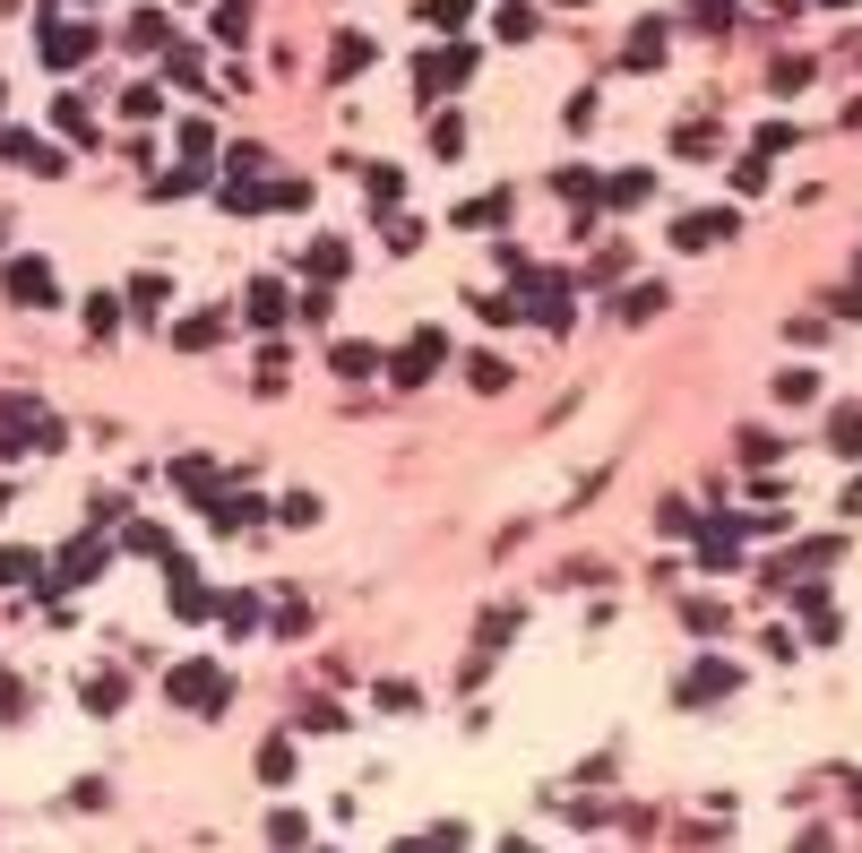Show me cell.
<instances>
[{
	"mask_svg": "<svg viewBox=\"0 0 862 853\" xmlns=\"http://www.w3.org/2000/svg\"><path fill=\"white\" fill-rule=\"evenodd\" d=\"M225 698H233V682L216 664H182V673H173V707H190V716H216Z\"/></svg>",
	"mask_w": 862,
	"mask_h": 853,
	"instance_id": "cell-1",
	"label": "cell"
},
{
	"mask_svg": "<svg viewBox=\"0 0 862 853\" xmlns=\"http://www.w3.org/2000/svg\"><path fill=\"white\" fill-rule=\"evenodd\" d=\"M466 78H474V52H466V43H449V52H423V69H414V96H458Z\"/></svg>",
	"mask_w": 862,
	"mask_h": 853,
	"instance_id": "cell-2",
	"label": "cell"
},
{
	"mask_svg": "<svg viewBox=\"0 0 862 853\" xmlns=\"http://www.w3.org/2000/svg\"><path fill=\"white\" fill-rule=\"evenodd\" d=\"M96 52V27H78V18H52L43 9V69H78Z\"/></svg>",
	"mask_w": 862,
	"mask_h": 853,
	"instance_id": "cell-3",
	"label": "cell"
},
{
	"mask_svg": "<svg viewBox=\"0 0 862 853\" xmlns=\"http://www.w3.org/2000/svg\"><path fill=\"white\" fill-rule=\"evenodd\" d=\"M440 362H449V336H440V329H423V336H414V345H405L398 362H389V380H398V389H423V380L440 371Z\"/></svg>",
	"mask_w": 862,
	"mask_h": 853,
	"instance_id": "cell-4",
	"label": "cell"
},
{
	"mask_svg": "<svg viewBox=\"0 0 862 853\" xmlns=\"http://www.w3.org/2000/svg\"><path fill=\"white\" fill-rule=\"evenodd\" d=\"M104 560H112V552H104L96 535H78V543H69V552L52 560V578H43V595H69V587H78V578H96Z\"/></svg>",
	"mask_w": 862,
	"mask_h": 853,
	"instance_id": "cell-5",
	"label": "cell"
},
{
	"mask_svg": "<svg viewBox=\"0 0 862 853\" xmlns=\"http://www.w3.org/2000/svg\"><path fill=\"white\" fill-rule=\"evenodd\" d=\"M9 302L43 311V302H52V267H43V259H18V267H9Z\"/></svg>",
	"mask_w": 862,
	"mask_h": 853,
	"instance_id": "cell-6",
	"label": "cell"
},
{
	"mask_svg": "<svg viewBox=\"0 0 862 853\" xmlns=\"http://www.w3.org/2000/svg\"><path fill=\"white\" fill-rule=\"evenodd\" d=\"M285 276H259V285H251V302H242V311H251V320H259V329H276V320H285Z\"/></svg>",
	"mask_w": 862,
	"mask_h": 853,
	"instance_id": "cell-7",
	"label": "cell"
},
{
	"mask_svg": "<svg viewBox=\"0 0 862 853\" xmlns=\"http://www.w3.org/2000/svg\"><path fill=\"white\" fill-rule=\"evenodd\" d=\"M0 156H9V165H35V173H61V156H52V147H35L27 130H0Z\"/></svg>",
	"mask_w": 862,
	"mask_h": 853,
	"instance_id": "cell-8",
	"label": "cell"
},
{
	"mask_svg": "<svg viewBox=\"0 0 862 853\" xmlns=\"http://www.w3.org/2000/svg\"><path fill=\"white\" fill-rule=\"evenodd\" d=\"M656 198V173H613L604 182V207H647Z\"/></svg>",
	"mask_w": 862,
	"mask_h": 853,
	"instance_id": "cell-9",
	"label": "cell"
},
{
	"mask_svg": "<svg viewBox=\"0 0 862 853\" xmlns=\"http://www.w3.org/2000/svg\"><path fill=\"white\" fill-rule=\"evenodd\" d=\"M173 483H182L190 500H207V509L225 500V492H216V465H207V458H182V465H173Z\"/></svg>",
	"mask_w": 862,
	"mask_h": 853,
	"instance_id": "cell-10",
	"label": "cell"
},
{
	"mask_svg": "<svg viewBox=\"0 0 862 853\" xmlns=\"http://www.w3.org/2000/svg\"><path fill=\"white\" fill-rule=\"evenodd\" d=\"M725 233H733V216H682L673 242H682V251H707V242H725Z\"/></svg>",
	"mask_w": 862,
	"mask_h": 853,
	"instance_id": "cell-11",
	"label": "cell"
},
{
	"mask_svg": "<svg viewBox=\"0 0 862 853\" xmlns=\"http://www.w3.org/2000/svg\"><path fill=\"white\" fill-rule=\"evenodd\" d=\"M733 689V664H698L690 682H682V698H690V707H707V698H725Z\"/></svg>",
	"mask_w": 862,
	"mask_h": 853,
	"instance_id": "cell-12",
	"label": "cell"
},
{
	"mask_svg": "<svg viewBox=\"0 0 862 853\" xmlns=\"http://www.w3.org/2000/svg\"><path fill=\"white\" fill-rule=\"evenodd\" d=\"M552 190H561L569 207H596V198H604V182H596L587 165H561V173H552Z\"/></svg>",
	"mask_w": 862,
	"mask_h": 853,
	"instance_id": "cell-13",
	"label": "cell"
},
{
	"mask_svg": "<svg viewBox=\"0 0 862 853\" xmlns=\"http://www.w3.org/2000/svg\"><path fill=\"white\" fill-rule=\"evenodd\" d=\"M276 207H311V182H259V216H276Z\"/></svg>",
	"mask_w": 862,
	"mask_h": 853,
	"instance_id": "cell-14",
	"label": "cell"
},
{
	"mask_svg": "<svg viewBox=\"0 0 862 853\" xmlns=\"http://www.w3.org/2000/svg\"><path fill=\"white\" fill-rule=\"evenodd\" d=\"M52 121H61V130L78 138V147H96V121H87V104H78V96H61V104H52Z\"/></svg>",
	"mask_w": 862,
	"mask_h": 853,
	"instance_id": "cell-15",
	"label": "cell"
},
{
	"mask_svg": "<svg viewBox=\"0 0 862 853\" xmlns=\"http://www.w3.org/2000/svg\"><path fill=\"white\" fill-rule=\"evenodd\" d=\"M500 216H509V190H500V198H466V207H458V225H474V233L500 225Z\"/></svg>",
	"mask_w": 862,
	"mask_h": 853,
	"instance_id": "cell-16",
	"label": "cell"
},
{
	"mask_svg": "<svg viewBox=\"0 0 862 853\" xmlns=\"http://www.w3.org/2000/svg\"><path fill=\"white\" fill-rule=\"evenodd\" d=\"M431 156H466V121H458V112L431 121Z\"/></svg>",
	"mask_w": 862,
	"mask_h": 853,
	"instance_id": "cell-17",
	"label": "cell"
},
{
	"mask_svg": "<svg viewBox=\"0 0 862 853\" xmlns=\"http://www.w3.org/2000/svg\"><path fill=\"white\" fill-rule=\"evenodd\" d=\"M216 329H225L216 311H199V320H182V354H207V345H216Z\"/></svg>",
	"mask_w": 862,
	"mask_h": 853,
	"instance_id": "cell-18",
	"label": "cell"
},
{
	"mask_svg": "<svg viewBox=\"0 0 862 853\" xmlns=\"http://www.w3.org/2000/svg\"><path fill=\"white\" fill-rule=\"evenodd\" d=\"M130 552L138 560H173V535L165 526H130Z\"/></svg>",
	"mask_w": 862,
	"mask_h": 853,
	"instance_id": "cell-19",
	"label": "cell"
},
{
	"mask_svg": "<svg viewBox=\"0 0 862 853\" xmlns=\"http://www.w3.org/2000/svg\"><path fill=\"white\" fill-rule=\"evenodd\" d=\"M259 776H267V785H285V776H294V742H267V751H259Z\"/></svg>",
	"mask_w": 862,
	"mask_h": 853,
	"instance_id": "cell-20",
	"label": "cell"
},
{
	"mask_svg": "<svg viewBox=\"0 0 862 853\" xmlns=\"http://www.w3.org/2000/svg\"><path fill=\"white\" fill-rule=\"evenodd\" d=\"M354 69H371V35H345L336 43V78H354Z\"/></svg>",
	"mask_w": 862,
	"mask_h": 853,
	"instance_id": "cell-21",
	"label": "cell"
},
{
	"mask_svg": "<svg viewBox=\"0 0 862 853\" xmlns=\"http://www.w3.org/2000/svg\"><path fill=\"white\" fill-rule=\"evenodd\" d=\"M767 87H776V96H802V87H811V61H776V69H767Z\"/></svg>",
	"mask_w": 862,
	"mask_h": 853,
	"instance_id": "cell-22",
	"label": "cell"
},
{
	"mask_svg": "<svg viewBox=\"0 0 862 853\" xmlns=\"http://www.w3.org/2000/svg\"><path fill=\"white\" fill-rule=\"evenodd\" d=\"M251 612H259V604H251V595H225V604H216V621H225L233 638H242V629H259V621H251Z\"/></svg>",
	"mask_w": 862,
	"mask_h": 853,
	"instance_id": "cell-23",
	"label": "cell"
},
{
	"mask_svg": "<svg viewBox=\"0 0 862 853\" xmlns=\"http://www.w3.org/2000/svg\"><path fill=\"white\" fill-rule=\"evenodd\" d=\"M311 276H320V285H336V276H345V242H320V251H311Z\"/></svg>",
	"mask_w": 862,
	"mask_h": 853,
	"instance_id": "cell-24",
	"label": "cell"
},
{
	"mask_svg": "<svg viewBox=\"0 0 862 853\" xmlns=\"http://www.w3.org/2000/svg\"><path fill=\"white\" fill-rule=\"evenodd\" d=\"M785 147H802L794 121H760V156H785Z\"/></svg>",
	"mask_w": 862,
	"mask_h": 853,
	"instance_id": "cell-25",
	"label": "cell"
},
{
	"mask_svg": "<svg viewBox=\"0 0 862 853\" xmlns=\"http://www.w3.org/2000/svg\"><path fill=\"white\" fill-rule=\"evenodd\" d=\"M829 440H836V458H862V414H836Z\"/></svg>",
	"mask_w": 862,
	"mask_h": 853,
	"instance_id": "cell-26",
	"label": "cell"
},
{
	"mask_svg": "<svg viewBox=\"0 0 862 853\" xmlns=\"http://www.w3.org/2000/svg\"><path fill=\"white\" fill-rule=\"evenodd\" d=\"M630 61H638V69L664 61V27H638V35H630Z\"/></svg>",
	"mask_w": 862,
	"mask_h": 853,
	"instance_id": "cell-27",
	"label": "cell"
},
{
	"mask_svg": "<svg viewBox=\"0 0 862 853\" xmlns=\"http://www.w3.org/2000/svg\"><path fill=\"white\" fill-rule=\"evenodd\" d=\"M423 18H431V27H466V18H474V0H423Z\"/></svg>",
	"mask_w": 862,
	"mask_h": 853,
	"instance_id": "cell-28",
	"label": "cell"
},
{
	"mask_svg": "<svg viewBox=\"0 0 862 853\" xmlns=\"http://www.w3.org/2000/svg\"><path fill=\"white\" fill-rule=\"evenodd\" d=\"M165 294H173L165 276H130V302H138V311H165Z\"/></svg>",
	"mask_w": 862,
	"mask_h": 853,
	"instance_id": "cell-29",
	"label": "cell"
},
{
	"mask_svg": "<svg viewBox=\"0 0 862 853\" xmlns=\"http://www.w3.org/2000/svg\"><path fill=\"white\" fill-rule=\"evenodd\" d=\"M336 371H345V380H363V371H380V354H371V345H336Z\"/></svg>",
	"mask_w": 862,
	"mask_h": 853,
	"instance_id": "cell-30",
	"label": "cell"
},
{
	"mask_svg": "<svg viewBox=\"0 0 862 853\" xmlns=\"http://www.w3.org/2000/svg\"><path fill=\"white\" fill-rule=\"evenodd\" d=\"M87 329H96V336H112V329H121V302H112V294H96V302H87Z\"/></svg>",
	"mask_w": 862,
	"mask_h": 853,
	"instance_id": "cell-31",
	"label": "cell"
},
{
	"mask_svg": "<svg viewBox=\"0 0 862 853\" xmlns=\"http://www.w3.org/2000/svg\"><path fill=\"white\" fill-rule=\"evenodd\" d=\"M698 560H707V569H733L742 552H733V535H698Z\"/></svg>",
	"mask_w": 862,
	"mask_h": 853,
	"instance_id": "cell-32",
	"label": "cell"
},
{
	"mask_svg": "<svg viewBox=\"0 0 862 853\" xmlns=\"http://www.w3.org/2000/svg\"><path fill=\"white\" fill-rule=\"evenodd\" d=\"M0 578H9V587H27V578H43V569H35V552H0Z\"/></svg>",
	"mask_w": 862,
	"mask_h": 853,
	"instance_id": "cell-33",
	"label": "cell"
},
{
	"mask_svg": "<svg viewBox=\"0 0 862 853\" xmlns=\"http://www.w3.org/2000/svg\"><path fill=\"white\" fill-rule=\"evenodd\" d=\"M673 147H682V156H716V130H707V121H690V130L673 138Z\"/></svg>",
	"mask_w": 862,
	"mask_h": 853,
	"instance_id": "cell-34",
	"label": "cell"
},
{
	"mask_svg": "<svg viewBox=\"0 0 862 853\" xmlns=\"http://www.w3.org/2000/svg\"><path fill=\"white\" fill-rule=\"evenodd\" d=\"M690 18L698 27H733V0H690Z\"/></svg>",
	"mask_w": 862,
	"mask_h": 853,
	"instance_id": "cell-35",
	"label": "cell"
},
{
	"mask_svg": "<svg viewBox=\"0 0 862 853\" xmlns=\"http://www.w3.org/2000/svg\"><path fill=\"white\" fill-rule=\"evenodd\" d=\"M0 509H9V483H0Z\"/></svg>",
	"mask_w": 862,
	"mask_h": 853,
	"instance_id": "cell-36",
	"label": "cell"
},
{
	"mask_svg": "<svg viewBox=\"0 0 862 853\" xmlns=\"http://www.w3.org/2000/svg\"><path fill=\"white\" fill-rule=\"evenodd\" d=\"M854 276H862V259H854Z\"/></svg>",
	"mask_w": 862,
	"mask_h": 853,
	"instance_id": "cell-37",
	"label": "cell"
},
{
	"mask_svg": "<svg viewBox=\"0 0 862 853\" xmlns=\"http://www.w3.org/2000/svg\"><path fill=\"white\" fill-rule=\"evenodd\" d=\"M836 9H845V0H836Z\"/></svg>",
	"mask_w": 862,
	"mask_h": 853,
	"instance_id": "cell-38",
	"label": "cell"
}]
</instances>
